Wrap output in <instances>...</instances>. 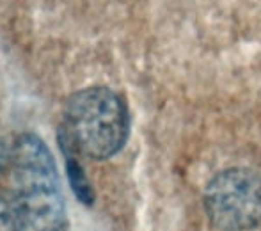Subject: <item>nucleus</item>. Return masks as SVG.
Returning <instances> with one entry per match:
<instances>
[{"instance_id":"obj_1","label":"nucleus","mask_w":261,"mask_h":231,"mask_svg":"<svg viewBox=\"0 0 261 231\" xmlns=\"http://www.w3.org/2000/svg\"><path fill=\"white\" fill-rule=\"evenodd\" d=\"M128 111L107 87H89L68 100L62 114L61 144L89 159H109L128 137Z\"/></svg>"},{"instance_id":"obj_5","label":"nucleus","mask_w":261,"mask_h":231,"mask_svg":"<svg viewBox=\"0 0 261 231\" xmlns=\"http://www.w3.org/2000/svg\"><path fill=\"white\" fill-rule=\"evenodd\" d=\"M66 153V166H68V174H69V182H71V189L75 190L76 197H79L82 203L91 204L94 199V194L93 189H91L89 182H87L86 174L84 171L80 169V166L71 159V153L64 151Z\"/></svg>"},{"instance_id":"obj_6","label":"nucleus","mask_w":261,"mask_h":231,"mask_svg":"<svg viewBox=\"0 0 261 231\" xmlns=\"http://www.w3.org/2000/svg\"><path fill=\"white\" fill-rule=\"evenodd\" d=\"M4 167H6V151H4V146L0 142V174H2Z\"/></svg>"},{"instance_id":"obj_2","label":"nucleus","mask_w":261,"mask_h":231,"mask_svg":"<svg viewBox=\"0 0 261 231\" xmlns=\"http://www.w3.org/2000/svg\"><path fill=\"white\" fill-rule=\"evenodd\" d=\"M14 197L36 231H61L66 210L54 157L39 137L25 134L13 148Z\"/></svg>"},{"instance_id":"obj_3","label":"nucleus","mask_w":261,"mask_h":231,"mask_svg":"<svg viewBox=\"0 0 261 231\" xmlns=\"http://www.w3.org/2000/svg\"><path fill=\"white\" fill-rule=\"evenodd\" d=\"M206 210L213 224L237 231L261 222V179L244 169L219 174L206 190Z\"/></svg>"},{"instance_id":"obj_4","label":"nucleus","mask_w":261,"mask_h":231,"mask_svg":"<svg viewBox=\"0 0 261 231\" xmlns=\"http://www.w3.org/2000/svg\"><path fill=\"white\" fill-rule=\"evenodd\" d=\"M25 224L27 219L16 197L0 194V231H21Z\"/></svg>"}]
</instances>
